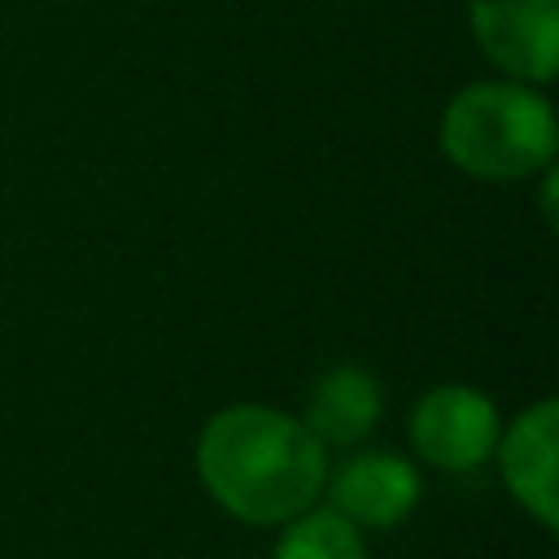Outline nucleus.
Instances as JSON below:
<instances>
[{"label":"nucleus","instance_id":"1","mask_svg":"<svg viewBox=\"0 0 559 559\" xmlns=\"http://www.w3.org/2000/svg\"><path fill=\"white\" fill-rule=\"evenodd\" d=\"M197 480L218 511L249 528H280L323 498L328 450L301 415L236 402L205 419L197 437Z\"/></svg>","mask_w":559,"mask_h":559},{"label":"nucleus","instance_id":"2","mask_svg":"<svg viewBox=\"0 0 559 559\" xmlns=\"http://www.w3.org/2000/svg\"><path fill=\"white\" fill-rule=\"evenodd\" d=\"M441 148L472 179L511 183L555 157V114L528 83H472L441 114Z\"/></svg>","mask_w":559,"mask_h":559},{"label":"nucleus","instance_id":"3","mask_svg":"<svg viewBox=\"0 0 559 559\" xmlns=\"http://www.w3.org/2000/svg\"><path fill=\"white\" fill-rule=\"evenodd\" d=\"M502 419L489 393L472 384H437L428 389L406 419L411 450L419 463L437 472H476L493 459Z\"/></svg>","mask_w":559,"mask_h":559},{"label":"nucleus","instance_id":"4","mask_svg":"<svg viewBox=\"0 0 559 559\" xmlns=\"http://www.w3.org/2000/svg\"><path fill=\"white\" fill-rule=\"evenodd\" d=\"M502 489L542 528H559V402L542 397L524 406L493 445Z\"/></svg>","mask_w":559,"mask_h":559},{"label":"nucleus","instance_id":"5","mask_svg":"<svg viewBox=\"0 0 559 559\" xmlns=\"http://www.w3.org/2000/svg\"><path fill=\"white\" fill-rule=\"evenodd\" d=\"M323 498L354 528H397L415 515L424 498V476L406 454L393 450H358L328 467Z\"/></svg>","mask_w":559,"mask_h":559},{"label":"nucleus","instance_id":"6","mask_svg":"<svg viewBox=\"0 0 559 559\" xmlns=\"http://www.w3.org/2000/svg\"><path fill=\"white\" fill-rule=\"evenodd\" d=\"M467 22L480 52L520 83L555 79L559 0H467Z\"/></svg>","mask_w":559,"mask_h":559},{"label":"nucleus","instance_id":"7","mask_svg":"<svg viewBox=\"0 0 559 559\" xmlns=\"http://www.w3.org/2000/svg\"><path fill=\"white\" fill-rule=\"evenodd\" d=\"M384 415V393L376 384V376L367 367H354V362H341L332 371H323L310 393H306V406H301V424L323 441V450L332 445H358L376 432Z\"/></svg>","mask_w":559,"mask_h":559},{"label":"nucleus","instance_id":"8","mask_svg":"<svg viewBox=\"0 0 559 559\" xmlns=\"http://www.w3.org/2000/svg\"><path fill=\"white\" fill-rule=\"evenodd\" d=\"M271 559H371L362 528H354L332 507H306L301 515L280 524Z\"/></svg>","mask_w":559,"mask_h":559}]
</instances>
